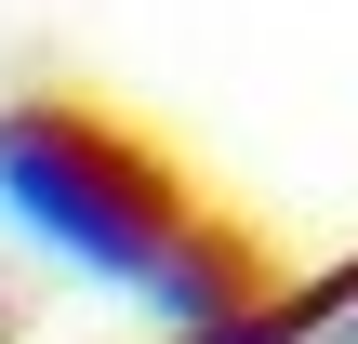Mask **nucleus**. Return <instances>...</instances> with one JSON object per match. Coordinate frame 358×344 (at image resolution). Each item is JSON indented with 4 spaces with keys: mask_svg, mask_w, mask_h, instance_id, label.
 Wrapping results in <instances>:
<instances>
[{
    "mask_svg": "<svg viewBox=\"0 0 358 344\" xmlns=\"http://www.w3.org/2000/svg\"><path fill=\"white\" fill-rule=\"evenodd\" d=\"M0 212L159 318H252V292H266L252 252L186 199V172L80 106H0Z\"/></svg>",
    "mask_w": 358,
    "mask_h": 344,
    "instance_id": "f257e3e1",
    "label": "nucleus"
}]
</instances>
